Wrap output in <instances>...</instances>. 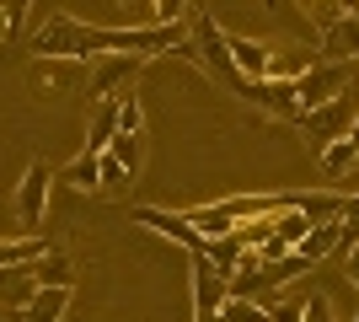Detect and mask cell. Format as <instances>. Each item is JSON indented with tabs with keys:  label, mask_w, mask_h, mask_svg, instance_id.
<instances>
[{
	"label": "cell",
	"mask_w": 359,
	"mask_h": 322,
	"mask_svg": "<svg viewBox=\"0 0 359 322\" xmlns=\"http://www.w3.org/2000/svg\"><path fill=\"white\" fill-rule=\"evenodd\" d=\"M344 145H348V151L359 156V113H354V123H348V135H344Z\"/></svg>",
	"instance_id": "obj_23"
},
{
	"label": "cell",
	"mask_w": 359,
	"mask_h": 322,
	"mask_svg": "<svg viewBox=\"0 0 359 322\" xmlns=\"http://www.w3.org/2000/svg\"><path fill=\"white\" fill-rule=\"evenodd\" d=\"M348 322H359V311H354V317H348Z\"/></svg>",
	"instance_id": "obj_25"
},
{
	"label": "cell",
	"mask_w": 359,
	"mask_h": 322,
	"mask_svg": "<svg viewBox=\"0 0 359 322\" xmlns=\"http://www.w3.org/2000/svg\"><path fill=\"white\" fill-rule=\"evenodd\" d=\"M118 102H123V97L97 102V113H91V135H86V156H102L107 145L118 140Z\"/></svg>",
	"instance_id": "obj_10"
},
{
	"label": "cell",
	"mask_w": 359,
	"mask_h": 322,
	"mask_svg": "<svg viewBox=\"0 0 359 322\" xmlns=\"http://www.w3.org/2000/svg\"><path fill=\"white\" fill-rule=\"evenodd\" d=\"M129 220H140L145 231H161L166 242H177L188 258H204V242H198V231L182 220V210L172 215V210H156V204H140V210H129Z\"/></svg>",
	"instance_id": "obj_5"
},
{
	"label": "cell",
	"mask_w": 359,
	"mask_h": 322,
	"mask_svg": "<svg viewBox=\"0 0 359 322\" xmlns=\"http://www.w3.org/2000/svg\"><path fill=\"white\" fill-rule=\"evenodd\" d=\"M194 269V322H220V307H225V279L215 274L210 258H188Z\"/></svg>",
	"instance_id": "obj_6"
},
{
	"label": "cell",
	"mask_w": 359,
	"mask_h": 322,
	"mask_svg": "<svg viewBox=\"0 0 359 322\" xmlns=\"http://www.w3.org/2000/svg\"><path fill=\"white\" fill-rule=\"evenodd\" d=\"M300 317H306V301H285V295L269 301V322H300Z\"/></svg>",
	"instance_id": "obj_20"
},
{
	"label": "cell",
	"mask_w": 359,
	"mask_h": 322,
	"mask_svg": "<svg viewBox=\"0 0 359 322\" xmlns=\"http://www.w3.org/2000/svg\"><path fill=\"white\" fill-rule=\"evenodd\" d=\"M220 322H269V307H263V301H236V295H225Z\"/></svg>",
	"instance_id": "obj_16"
},
{
	"label": "cell",
	"mask_w": 359,
	"mask_h": 322,
	"mask_svg": "<svg viewBox=\"0 0 359 322\" xmlns=\"http://www.w3.org/2000/svg\"><path fill=\"white\" fill-rule=\"evenodd\" d=\"M65 301H70V290H38V301H32L16 322H60L65 317Z\"/></svg>",
	"instance_id": "obj_14"
},
{
	"label": "cell",
	"mask_w": 359,
	"mask_h": 322,
	"mask_svg": "<svg viewBox=\"0 0 359 322\" xmlns=\"http://www.w3.org/2000/svg\"><path fill=\"white\" fill-rule=\"evenodd\" d=\"M32 279H38V290H70L75 269H70L65 253H43V258L32 263Z\"/></svg>",
	"instance_id": "obj_11"
},
{
	"label": "cell",
	"mask_w": 359,
	"mask_h": 322,
	"mask_svg": "<svg viewBox=\"0 0 359 322\" xmlns=\"http://www.w3.org/2000/svg\"><path fill=\"white\" fill-rule=\"evenodd\" d=\"M344 274L359 285V247H348V253H344Z\"/></svg>",
	"instance_id": "obj_22"
},
{
	"label": "cell",
	"mask_w": 359,
	"mask_h": 322,
	"mask_svg": "<svg viewBox=\"0 0 359 322\" xmlns=\"http://www.w3.org/2000/svg\"><path fill=\"white\" fill-rule=\"evenodd\" d=\"M38 301V279H32V263H22V269H0V311H22Z\"/></svg>",
	"instance_id": "obj_7"
},
{
	"label": "cell",
	"mask_w": 359,
	"mask_h": 322,
	"mask_svg": "<svg viewBox=\"0 0 359 322\" xmlns=\"http://www.w3.org/2000/svg\"><path fill=\"white\" fill-rule=\"evenodd\" d=\"M97 167H102V188H129V183H135V177L118 167V156H107V151L97 156Z\"/></svg>",
	"instance_id": "obj_19"
},
{
	"label": "cell",
	"mask_w": 359,
	"mask_h": 322,
	"mask_svg": "<svg viewBox=\"0 0 359 322\" xmlns=\"http://www.w3.org/2000/svg\"><path fill=\"white\" fill-rule=\"evenodd\" d=\"M32 48H38L43 60L81 65L91 54V27H86V22H75V16H38V27H32Z\"/></svg>",
	"instance_id": "obj_1"
},
{
	"label": "cell",
	"mask_w": 359,
	"mask_h": 322,
	"mask_svg": "<svg viewBox=\"0 0 359 322\" xmlns=\"http://www.w3.org/2000/svg\"><path fill=\"white\" fill-rule=\"evenodd\" d=\"M225 48H231V60L247 81H269L273 60H269V43H257V38H236V32H225Z\"/></svg>",
	"instance_id": "obj_8"
},
{
	"label": "cell",
	"mask_w": 359,
	"mask_h": 322,
	"mask_svg": "<svg viewBox=\"0 0 359 322\" xmlns=\"http://www.w3.org/2000/svg\"><path fill=\"white\" fill-rule=\"evenodd\" d=\"M6 32H11V16H6V6H0V38H6Z\"/></svg>",
	"instance_id": "obj_24"
},
{
	"label": "cell",
	"mask_w": 359,
	"mask_h": 322,
	"mask_svg": "<svg viewBox=\"0 0 359 322\" xmlns=\"http://www.w3.org/2000/svg\"><path fill=\"white\" fill-rule=\"evenodd\" d=\"M300 322H338L332 295H306V317H300Z\"/></svg>",
	"instance_id": "obj_21"
},
{
	"label": "cell",
	"mask_w": 359,
	"mask_h": 322,
	"mask_svg": "<svg viewBox=\"0 0 359 322\" xmlns=\"http://www.w3.org/2000/svg\"><path fill=\"white\" fill-rule=\"evenodd\" d=\"M140 123H145V113H140V97H135V92H123V102H118V135H145Z\"/></svg>",
	"instance_id": "obj_18"
},
{
	"label": "cell",
	"mask_w": 359,
	"mask_h": 322,
	"mask_svg": "<svg viewBox=\"0 0 359 322\" xmlns=\"http://www.w3.org/2000/svg\"><path fill=\"white\" fill-rule=\"evenodd\" d=\"M140 70V60H123V54H102V70H97V81H91V97L97 102H107V97H123L118 86Z\"/></svg>",
	"instance_id": "obj_9"
},
{
	"label": "cell",
	"mask_w": 359,
	"mask_h": 322,
	"mask_svg": "<svg viewBox=\"0 0 359 322\" xmlns=\"http://www.w3.org/2000/svg\"><path fill=\"white\" fill-rule=\"evenodd\" d=\"M107 156H118V167L129 172V177H140V135H118L107 145Z\"/></svg>",
	"instance_id": "obj_17"
},
{
	"label": "cell",
	"mask_w": 359,
	"mask_h": 322,
	"mask_svg": "<svg viewBox=\"0 0 359 322\" xmlns=\"http://www.w3.org/2000/svg\"><path fill=\"white\" fill-rule=\"evenodd\" d=\"M348 86H354V70H348V60H316V65H306V70L295 76L300 119H306V113H316V107H327L332 97H344Z\"/></svg>",
	"instance_id": "obj_2"
},
{
	"label": "cell",
	"mask_w": 359,
	"mask_h": 322,
	"mask_svg": "<svg viewBox=\"0 0 359 322\" xmlns=\"http://www.w3.org/2000/svg\"><path fill=\"white\" fill-rule=\"evenodd\" d=\"M273 236H279L285 247H300L306 236H311V220H306L300 210H279L273 215Z\"/></svg>",
	"instance_id": "obj_15"
},
{
	"label": "cell",
	"mask_w": 359,
	"mask_h": 322,
	"mask_svg": "<svg viewBox=\"0 0 359 322\" xmlns=\"http://www.w3.org/2000/svg\"><path fill=\"white\" fill-rule=\"evenodd\" d=\"M43 258V242L38 236H11L0 242V269H22V263H38Z\"/></svg>",
	"instance_id": "obj_13"
},
{
	"label": "cell",
	"mask_w": 359,
	"mask_h": 322,
	"mask_svg": "<svg viewBox=\"0 0 359 322\" xmlns=\"http://www.w3.org/2000/svg\"><path fill=\"white\" fill-rule=\"evenodd\" d=\"M48 188H54V167L48 161H27V172H22V183H16V220H22V231H38V220H43L48 210Z\"/></svg>",
	"instance_id": "obj_3"
},
{
	"label": "cell",
	"mask_w": 359,
	"mask_h": 322,
	"mask_svg": "<svg viewBox=\"0 0 359 322\" xmlns=\"http://www.w3.org/2000/svg\"><path fill=\"white\" fill-rule=\"evenodd\" d=\"M354 92L359 86H348L344 97H332L327 107H316V113H306V135L316 140V145H322V151H327V145H338V140L348 135V123H354Z\"/></svg>",
	"instance_id": "obj_4"
},
{
	"label": "cell",
	"mask_w": 359,
	"mask_h": 322,
	"mask_svg": "<svg viewBox=\"0 0 359 322\" xmlns=\"http://www.w3.org/2000/svg\"><path fill=\"white\" fill-rule=\"evenodd\" d=\"M60 177L75 188V194H97V188H102V167H97V156H86V151L75 156V161L60 172Z\"/></svg>",
	"instance_id": "obj_12"
}]
</instances>
